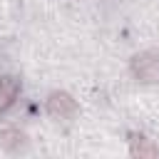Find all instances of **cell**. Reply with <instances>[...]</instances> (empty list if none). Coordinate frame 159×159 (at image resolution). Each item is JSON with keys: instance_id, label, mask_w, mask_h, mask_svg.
Returning a JSON list of instances; mask_svg holds the SVG:
<instances>
[{"instance_id": "6da1fadb", "label": "cell", "mask_w": 159, "mask_h": 159, "mask_svg": "<svg viewBox=\"0 0 159 159\" xmlns=\"http://www.w3.org/2000/svg\"><path fill=\"white\" fill-rule=\"evenodd\" d=\"M129 70L139 82H157L159 80V50H144L134 55L129 62Z\"/></svg>"}, {"instance_id": "7a4b0ae2", "label": "cell", "mask_w": 159, "mask_h": 159, "mask_svg": "<svg viewBox=\"0 0 159 159\" xmlns=\"http://www.w3.org/2000/svg\"><path fill=\"white\" fill-rule=\"evenodd\" d=\"M45 109L52 119H72L77 114V102L67 92H50V97L45 102Z\"/></svg>"}, {"instance_id": "3957f363", "label": "cell", "mask_w": 159, "mask_h": 159, "mask_svg": "<svg viewBox=\"0 0 159 159\" xmlns=\"http://www.w3.org/2000/svg\"><path fill=\"white\" fill-rule=\"evenodd\" d=\"M20 94V80L12 75H0V112H7Z\"/></svg>"}, {"instance_id": "277c9868", "label": "cell", "mask_w": 159, "mask_h": 159, "mask_svg": "<svg viewBox=\"0 0 159 159\" xmlns=\"http://www.w3.org/2000/svg\"><path fill=\"white\" fill-rule=\"evenodd\" d=\"M129 152H132V157H139V159H144V157H157L159 154V147L152 142V139H147L144 134H129Z\"/></svg>"}, {"instance_id": "5b68a950", "label": "cell", "mask_w": 159, "mask_h": 159, "mask_svg": "<svg viewBox=\"0 0 159 159\" xmlns=\"http://www.w3.org/2000/svg\"><path fill=\"white\" fill-rule=\"evenodd\" d=\"M22 144H25V134H22L17 127H7V129L0 132V147H2L5 152H15V149H20Z\"/></svg>"}]
</instances>
